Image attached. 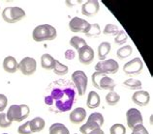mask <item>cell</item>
<instances>
[{"instance_id":"9a60e30c","label":"cell","mask_w":153,"mask_h":134,"mask_svg":"<svg viewBox=\"0 0 153 134\" xmlns=\"http://www.w3.org/2000/svg\"><path fill=\"white\" fill-rule=\"evenodd\" d=\"M19 63L14 56H7L3 60V68L8 74H15L18 71Z\"/></svg>"},{"instance_id":"7402d4cb","label":"cell","mask_w":153,"mask_h":134,"mask_svg":"<svg viewBox=\"0 0 153 134\" xmlns=\"http://www.w3.org/2000/svg\"><path fill=\"white\" fill-rule=\"evenodd\" d=\"M49 134H70V131L63 124L55 123L51 125Z\"/></svg>"},{"instance_id":"30bf717a","label":"cell","mask_w":153,"mask_h":134,"mask_svg":"<svg viewBox=\"0 0 153 134\" xmlns=\"http://www.w3.org/2000/svg\"><path fill=\"white\" fill-rule=\"evenodd\" d=\"M126 121L128 127L133 129L136 125L138 124H143V115L139 109L136 108H130L126 112Z\"/></svg>"},{"instance_id":"44dd1931","label":"cell","mask_w":153,"mask_h":134,"mask_svg":"<svg viewBox=\"0 0 153 134\" xmlns=\"http://www.w3.org/2000/svg\"><path fill=\"white\" fill-rule=\"evenodd\" d=\"M124 87L129 89V90H134V91H139L142 90L143 83L140 80L138 79H133V78H128L123 82Z\"/></svg>"},{"instance_id":"f1b7e54d","label":"cell","mask_w":153,"mask_h":134,"mask_svg":"<svg viewBox=\"0 0 153 134\" xmlns=\"http://www.w3.org/2000/svg\"><path fill=\"white\" fill-rule=\"evenodd\" d=\"M102 33L101 31V28H100V25L98 23H93V24H90V28L89 30H88L87 33H85L86 37H89V38H92V37H98L100 36Z\"/></svg>"},{"instance_id":"603a6c76","label":"cell","mask_w":153,"mask_h":134,"mask_svg":"<svg viewBox=\"0 0 153 134\" xmlns=\"http://www.w3.org/2000/svg\"><path fill=\"white\" fill-rule=\"evenodd\" d=\"M133 53V47L129 44H126L122 47H119L117 51H116V56L119 58V59H125L130 57Z\"/></svg>"},{"instance_id":"ab89813d","label":"cell","mask_w":153,"mask_h":134,"mask_svg":"<svg viewBox=\"0 0 153 134\" xmlns=\"http://www.w3.org/2000/svg\"><path fill=\"white\" fill-rule=\"evenodd\" d=\"M2 134H8V133H2Z\"/></svg>"},{"instance_id":"d4e9b609","label":"cell","mask_w":153,"mask_h":134,"mask_svg":"<svg viewBox=\"0 0 153 134\" xmlns=\"http://www.w3.org/2000/svg\"><path fill=\"white\" fill-rule=\"evenodd\" d=\"M106 101L110 106H114L120 101V96L114 91L108 92L106 96Z\"/></svg>"},{"instance_id":"836d02e7","label":"cell","mask_w":153,"mask_h":134,"mask_svg":"<svg viewBox=\"0 0 153 134\" xmlns=\"http://www.w3.org/2000/svg\"><path fill=\"white\" fill-rule=\"evenodd\" d=\"M12 123L10 121H8L7 119V116H6V113H0V127L1 128H7L11 127Z\"/></svg>"},{"instance_id":"4dcf8cb0","label":"cell","mask_w":153,"mask_h":134,"mask_svg":"<svg viewBox=\"0 0 153 134\" xmlns=\"http://www.w3.org/2000/svg\"><path fill=\"white\" fill-rule=\"evenodd\" d=\"M118 31H119V28L117 25L112 24V23H108L105 26L104 30H103V34L110 35V36H115L118 33Z\"/></svg>"},{"instance_id":"f35d334b","label":"cell","mask_w":153,"mask_h":134,"mask_svg":"<svg viewBox=\"0 0 153 134\" xmlns=\"http://www.w3.org/2000/svg\"><path fill=\"white\" fill-rule=\"evenodd\" d=\"M88 134H105V132L103 131L102 128H97V129H94V130H92L91 132H89Z\"/></svg>"},{"instance_id":"8fae6325","label":"cell","mask_w":153,"mask_h":134,"mask_svg":"<svg viewBox=\"0 0 153 134\" xmlns=\"http://www.w3.org/2000/svg\"><path fill=\"white\" fill-rule=\"evenodd\" d=\"M100 9V3L97 0H88L82 6V14L85 17H94L98 14Z\"/></svg>"},{"instance_id":"ac0fdd59","label":"cell","mask_w":153,"mask_h":134,"mask_svg":"<svg viewBox=\"0 0 153 134\" xmlns=\"http://www.w3.org/2000/svg\"><path fill=\"white\" fill-rule=\"evenodd\" d=\"M45 125H46V121L41 117H36L31 121H29V127L32 133L42 131L45 128Z\"/></svg>"},{"instance_id":"7c38bea8","label":"cell","mask_w":153,"mask_h":134,"mask_svg":"<svg viewBox=\"0 0 153 134\" xmlns=\"http://www.w3.org/2000/svg\"><path fill=\"white\" fill-rule=\"evenodd\" d=\"M79 52V60L82 65H90L94 60V50L91 46H83L78 51Z\"/></svg>"},{"instance_id":"1f68e13d","label":"cell","mask_w":153,"mask_h":134,"mask_svg":"<svg viewBox=\"0 0 153 134\" xmlns=\"http://www.w3.org/2000/svg\"><path fill=\"white\" fill-rule=\"evenodd\" d=\"M110 134H126V128L122 124H115L110 128Z\"/></svg>"},{"instance_id":"7a4b0ae2","label":"cell","mask_w":153,"mask_h":134,"mask_svg":"<svg viewBox=\"0 0 153 134\" xmlns=\"http://www.w3.org/2000/svg\"><path fill=\"white\" fill-rule=\"evenodd\" d=\"M57 37V31L51 24H41L34 28L32 32V38L37 43L52 40Z\"/></svg>"},{"instance_id":"2e32d148","label":"cell","mask_w":153,"mask_h":134,"mask_svg":"<svg viewBox=\"0 0 153 134\" xmlns=\"http://www.w3.org/2000/svg\"><path fill=\"white\" fill-rule=\"evenodd\" d=\"M115 87H116V84L114 82V80L108 75H104L99 81L100 90H107L108 92H111V91H114Z\"/></svg>"},{"instance_id":"e0dca14e","label":"cell","mask_w":153,"mask_h":134,"mask_svg":"<svg viewBox=\"0 0 153 134\" xmlns=\"http://www.w3.org/2000/svg\"><path fill=\"white\" fill-rule=\"evenodd\" d=\"M100 103H101V99H100V96L98 95V93H96L94 91L89 92V94L87 96V101H86L87 107L89 109L98 108L100 106Z\"/></svg>"},{"instance_id":"277c9868","label":"cell","mask_w":153,"mask_h":134,"mask_svg":"<svg viewBox=\"0 0 153 134\" xmlns=\"http://www.w3.org/2000/svg\"><path fill=\"white\" fill-rule=\"evenodd\" d=\"M25 12L19 7H6L2 12V18L7 23H16L25 18Z\"/></svg>"},{"instance_id":"e575fe53","label":"cell","mask_w":153,"mask_h":134,"mask_svg":"<svg viewBox=\"0 0 153 134\" xmlns=\"http://www.w3.org/2000/svg\"><path fill=\"white\" fill-rule=\"evenodd\" d=\"M18 132L19 134H32V131L29 127V121H26L25 124L19 125L18 128Z\"/></svg>"},{"instance_id":"ffe728a7","label":"cell","mask_w":153,"mask_h":134,"mask_svg":"<svg viewBox=\"0 0 153 134\" xmlns=\"http://www.w3.org/2000/svg\"><path fill=\"white\" fill-rule=\"evenodd\" d=\"M111 43L108 42H103L99 44L98 46V58L100 61L106 60L107 56L108 55V53L111 52Z\"/></svg>"},{"instance_id":"83f0119b","label":"cell","mask_w":153,"mask_h":134,"mask_svg":"<svg viewBox=\"0 0 153 134\" xmlns=\"http://www.w3.org/2000/svg\"><path fill=\"white\" fill-rule=\"evenodd\" d=\"M97 128H102L101 127H99L97 124L92 123V121H86L85 124H82L79 128V131L82 132V134H88L94 129Z\"/></svg>"},{"instance_id":"9c48e42d","label":"cell","mask_w":153,"mask_h":134,"mask_svg":"<svg viewBox=\"0 0 153 134\" xmlns=\"http://www.w3.org/2000/svg\"><path fill=\"white\" fill-rule=\"evenodd\" d=\"M90 28V23L85 19L78 17L73 18L69 22V29L74 33H87Z\"/></svg>"},{"instance_id":"484cf974","label":"cell","mask_w":153,"mask_h":134,"mask_svg":"<svg viewBox=\"0 0 153 134\" xmlns=\"http://www.w3.org/2000/svg\"><path fill=\"white\" fill-rule=\"evenodd\" d=\"M52 71H53L55 74L62 76V75H66L68 72H69V68H68L66 65L61 64L58 60H55V66Z\"/></svg>"},{"instance_id":"6da1fadb","label":"cell","mask_w":153,"mask_h":134,"mask_svg":"<svg viewBox=\"0 0 153 134\" xmlns=\"http://www.w3.org/2000/svg\"><path fill=\"white\" fill-rule=\"evenodd\" d=\"M48 88V95L45 96V104L50 111L63 113L71 110L74 104L76 92L71 83L58 80L52 82Z\"/></svg>"},{"instance_id":"3957f363","label":"cell","mask_w":153,"mask_h":134,"mask_svg":"<svg viewBox=\"0 0 153 134\" xmlns=\"http://www.w3.org/2000/svg\"><path fill=\"white\" fill-rule=\"evenodd\" d=\"M30 114V108L26 104H13L11 105L8 109L6 113L8 121H10L11 123L13 121H22L25 119L29 116Z\"/></svg>"},{"instance_id":"f546056e","label":"cell","mask_w":153,"mask_h":134,"mask_svg":"<svg viewBox=\"0 0 153 134\" xmlns=\"http://www.w3.org/2000/svg\"><path fill=\"white\" fill-rule=\"evenodd\" d=\"M128 40V35L124 30H119L118 33L114 36V43L118 46H123Z\"/></svg>"},{"instance_id":"74e56055","label":"cell","mask_w":153,"mask_h":134,"mask_svg":"<svg viewBox=\"0 0 153 134\" xmlns=\"http://www.w3.org/2000/svg\"><path fill=\"white\" fill-rule=\"evenodd\" d=\"M64 56H65V59L67 60H73L75 58V51L72 50V49H68L65 51V54H64Z\"/></svg>"},{"instance_id":"5b68a950","label":"cell","mask_w":153,"mask_h":134,"mask_svg":"<svg viewBox=\"0 0 153 134\" xmlns=\"http://www.w3.org/2000/svg\"><path fill=\"white\" fill-rule=\"evenodd\" d=\"M95 71L103 74H115L119 71V64L114 59L99 61L95 66Z\"/></svg>"},{"instance_id":"d6a6232c","label":"cell","mask_w":153,"mask_h":134,"mask_svg":"<svg viewBox=\"0 0 153 134\" xmlns=\"http://www.w3.org/2000/svg\"><path fill=\"white\" fill-rule=\"evenodd\" d=\"M104 75H106V74H101V72H98V71H95L94 74H92V76H91L92 85H93V86L96 89H99V90H100V88H99V81H100V79H101Z\"/></svg>"},{"instance_id":"52a82bcc","label":"cell","mask_w":153,"mask_h":134,"mask_svg":"<svg viewBox=\"0 0 153 134\" xmlns=\"http://www.w3.org/2000/svg\"><path fill=\"white\" fill-rule=\"evenodd\" d=\"M37 70V62L32 57H25L19 63L18 71H19L23 75H32Z\"/></svg>"},{"instance_id":"cb8c5ba5","label":"cell","mask_w":153,"mask_h":134,"mask_svg":"<svg viewBox=\"0 0 153 134\" xmlns=\"http://www.w3.org/2000/svg\"><path fill=\"white\" fill-rule=\"evenodd\" d=\"M69 43H70V46L72 47H74L76 51H79L80 48H82L83 46H87L85 40H83L80 37H78V36H74V37H72Z\"/></svg>"},{"instance_id":"5bb4252c","label":"cell","mask_w":153,"mask_h":134,"mask_svg":"<svg viewBox=\"0 0 153 134\" xmlns=\"http://www.w3.org/2000/svg\"><path fill=\"white\" fill-rule=\"evenodd\" d=\"M86 119V110L82 107H78L72 110L69 115V120L73 124H79Z\"/></svg>"},{"instance_id":"60d3db41","label":"cell","mask_w":153,"mask_h":134,"mask_svg":"<svg viewBox=\"0 0 153 134\" xmlns=\"http://www.w3.org/2000/svg\"><path fill=\"white\" fill-rule=\"evenodd\" d=\"M75 134H78V133H75Z\"/></svg>"},{"instance_id":"4316f807","label":"cell","mask_w":153,"mask_h":134,"mask_svg":"<svg viewBox=\"0 0 153 134\" xmlns=\"http://www.w3.org/2000/svg\"><path fill=\"white\" fill-rule=\"evenodd\" d=\"M87 121H92V123H95L97 124L99 127H103L104 124V116L99 112H94V113H91V114L88 116L87 118Z\"/></svg>"},{"instance_id":"4fadbf2b","label":"cell","mask_w":153,"mask_h":134,"mask_svg":"<svg viewBox=\"0 0 153 134\" xmlns=\"http://www.w3.org/2000/svg\"><path fill=\"white\" fill-rule=\"evenodd\" d=\"M132 101L138 106H146L150 102V95L148 92L143 90L136 91L132 96Z\"/></svg>"},{"instance_id":"d590c367","label":"cell","mask_w":153,"mask_h":134,"mask_svg":"<svg viewBox=\"0 0 153 134\" xmlns=\"http://www.w3.org/2000/svg\"><path fill=\"white\" fill-rule=\"evenodd\" d=\"M131 134H149L143 124H138L132 129Z\"/></svg>"},{"instance_id":"8d00e7d4","label":"cell","mask_w":153,"mask_h":134,"mask_svg":"<svg viewBox=\"0 0 153 134\" xmlns=\"http://www.w3.org/2000/svg\"><path fill=\"white\" fill-rule=\"evenodd\" d=\"M8 105V99L5 95L0 94V113H2L6 109Z\"/></svg>"},{"instance_id":"ba28073f","label":"cell","mask_w":153,"mask_h":134,"mask_svg":"<svg viewBox=\"0 0 153 134\" xmlns=\"http://www.w3.org/2000/svg\"><path fill=\"white\" fill-rule=\"evenodd\" d=\"M143 62L142 59L136 57L125 63L123 66V71L128 75H138L143 71Z\"/></svg>"},{"instance_id":"8992f818","label":"cell","mask_w":153,"mask_h":134,"mask_svg":"<svg viewBox=\"0 0 153 134\" xmlns=\"http://www.w3.org/2000/svg\"><path fill=\"white\" fill-rule=\"evenodd\" d=\"M72 81L78 91L79 96H82L86 93L88 79L85 72L82 71H76L72 74Z\"/></svg>"},{"instance_id":"d6986e66","label":"cell","mask_w":153,"mask_h":134,"mask_svg":"<svg viewBox=\"0 0 153 134\" xmlns=\"http://www.w3.org/2000/svg\"><path fill=\"white\" fill-rule=\"evenodd\" d=\"M55 60L56 59H54L49 53L43 54L41 56V67L44 70H47V71L53 70L55 66Z\"/></svg>"}]
</instances>
